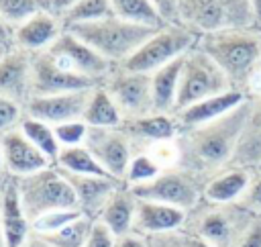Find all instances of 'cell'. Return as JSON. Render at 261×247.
Segmentation results:
<instances>
[{
  "mask_svg": "<svg viewBox=\"0 0 261 247\" xmlns=\"http://www.w3.org/2000/svg\"><path fill=\"white\" fill-rule=\"evenodd\" d=\"M247 110L249 100H243L239 106L210 122L179 129V167L208 182L222 167L230 165Z\"/></svg>",
  "mask_w": 261,
  "mask_h": 247,
  "instance_id": "obj_1",
  "label": "cell"
},
{
  "mask_svg": "<svg viewBox=\"0 0 261 247\" xmlns=\"http://www.w3.org/2000/svg\"><path fill=\"white\" fill-rule=\"evenodd\" d=\"M196 47L218 63L234 90H241L247 76L261 65V27L206 33L198 37Z\"/></svg>",
  "mask_w": 261,
  "mask_h": 247,
  "instance_id": "obj_2",
  "label": "cell"
},
{
  "mask_svg": "<svg viewBox=\"0 0 261 247\" xmlns=\"http://www.w3.org/2000/svg\"><path fill=\"white\" fill-rule=\"evenodd\" d=\"M255 216L257 214L241 202L220 204L202 198L192 210L186 212L181 229L206 239L214 247H237L239 239L255 220Z\"/></svg>",
  "mask_w": 261,
  "mask_h": 247,
  "instance_id": "obj_3",
  "label": "cell"
},
{
  "mask_svg": "<svg viewBox=\"0 0 261 247\" xmlns=\"http://www.w3.org/2000/svg\"><path fill=\"white\" fill-rule=\"evenodd\" d=\"M67 31L80 37L114 65H122L157 29L128 22L118 16H108L94 22L71 24L67 27Z\"/></svg>",
  "mask_w": 261,
  "mask_h": 247,
  "instance_id": "obj_4",
  "label": "cell"
},
{
  "mask_svg": "<svg viewBox=\"0 0 261 247\" xmlns=\"http://www.w3.org/2000/svg\"><path fill=\"white\" fill-rule=\"evenodd\" d=\"M177 22L198 37L224 29L259 27L249 0H179Z\"/></svg>",
  "mask_w": 261,
  "mask_h": 247,
  "instance_id": "obj_5",
  "label": "cell"
},
{
  "mask_svg": "<svg viewBox=\"0 0 261 247\" xmlns=\"http://www.w3.org/2000/svg\"><path fill=\"white\" fill-rule=\"evenodd\" d=\"M14 180H16L22 208L31 220L49 210L77 208L73 188L57 165H49L45 169H39L35 174L14 178Z\"/></svg>",
  "mask_w": 261,
  "mask_h": 247,
  "instance_id": "obj_6",
  "label": "cell"
},
{
  "mask_svg": "<svg viewBox=\"0 0 261 247\" xmlns=\"http://www.w3.org/2000/svg\"><path fill=\"white\" fill-rule=\"evenodd\" d=\"M228 90H234V88L226 78V73L218 67V63L210 55H206L200 47H192L181 59L175 112L198 100H204Z\"/></svg>",
  "mask_w": 261,
  "mask_h": 247,
  "instance_id": "obj_7",
  "label": "cell"
},
{
  "mask_svg": "<svg viewBox=\"0 0 261 247\" xmlns=\"http://www.w3.org/2000/svg\"><path fill=\"white\" fill-rule=\"evenodd\" d=\"M198 35L179 22H165L159 27L120 67L130 71L151 73L173 59L186 55L192 47H196Z\"/></svg>",
  "mask_w": 261,
  "mask_h": 247,
  "instance_id": "obj_8",
  "label": "cell"
},
{
  "mask_svg": "<svg viewBox=\"0 0 261 247\" xmlns=\"http://www.w3.org/2000/svg\"><path fill=\"white\" fill-rule=\"evenodd\" d=\"M204 186L206 182L181 167L163 169L157 178H153L147 184L128 186L137 198L163 202L169 206H177L181 210H192L202 198H204Z\"/></svg>",
  "mask_w": 261,
  "mask_h": 247,
  "instance_id": "obj_9",
  "label": "cell"
},
{
  "mask_svg": "<svg viewBox=\"0 0 261 247\" xmlns=\"http://www.w3.org/2000/svg\"><path fill=\"white\" fill-rule=\"evenodd\" d=\"M47 51L55 57V61L61 67H65L73 73H80L84 78H90L100 86H104V82L110 78V73L116 67H120V65H114L112 61H108L106 57H102L96 49H92L88 43H84L80 37H75L67 29L57 37V41Z\"/></svg>",
  "mask_w": 261,
  "mask_h": 247,
  "instance_id": "obj_10",
  "label": "cell"
},
{
  "mask_svg": "<svg viewBox=\"0 0 261 247\" xmlns=\"http://www.w3.org/2000/svg\"><path fill=\"white\" fill-rule=\"evenodd\" d=\"M104 88L112 96L124 120L155 112L151 73L116 67L110 73V78L104 82Z\"/></svg>",
  "mask_w": 261,
  "mask_h": 247,
  "instance_id": "obj_11",
  "label": "cell"
},
{
  "mask_svg": "<svg viewBox=\"0 0 261 247\" xmlns=\"http://www.w3.org/2000/svg\"><path fill=\"white\" fill-rule=\"evenodd\" d=\"M84 145L90 149V153L110 178L124 184L135 149L122 127H88Z\"/></svg>",
  "mask_w": 261,
  "mask_h": 247,
  "instance_id": "obj_12",
  "label": "cell"
},
{
  "mask_svg": "<svg viewBox=\"0 0 261 247\" xmlns=\"http://www.w3.org/2000/svg\"><path fill=\"white\" fill-rule=\"evenodd\" d=\"M31 61H33V96H47V94L73 92V90H92L100 86L90 78H84L80 73H73L61 67L49 51L31 53Z\"/></svg>",
  "mask_w": 261,
  "mask_h": 247,
  "instance_id": "obj_13",
  "label": "cell"
},
{
  "mask_svg": "<svg viewBox=\"0 0 261 247\" xmlns=\"http://www.w3.org/2000/svg\"><path fill=\"white\" fill-rule=\"evenodd\" d=\"M94 90V88H92ZM92 90H73L47 96H33L24 104V114L49 125H61L69 120H84V112Z\"/></svg>",
  "mask_w": 261,
  "mask_h": 247,
  "instance_id": "obj_14",
  "label": "cell"
},
{
  "mask_svg": "<svg viewBox=\"0 0 261 247\" xmlns=\"http://www.w3.org/2000/svg\"><path fill=\"white\" fill-rule=\"evenodd\" d=\"M0 149L4 157V171L10 178H22L55 165L33 141L20 133V129H12L0 135Z\"/></svg>",
  "mask_w": 261,
  "mask_h": 247,
  "instance_id": "obj_15",
  "label": "cell"
},
{
  "mask_svg": "<svg viewBox=\"0 0 261 247\" xmlns=\"http://www.w3.org/2000/svg\"><path fill=\"white\" fill-rule=\"evenodd\" d=\"M0 96L27 104L33 96V61L31 53L8 47L0 57Z\"/></svg>",
  "mask_w": 261,
  "mask_h": 247,
  "instance_id": "obj_16",
  "label": "cell"
},
{
  "mask_svg": "<svg viewBox=\"0 0 261 247\" xmlns=\"http://www.w3.org/2000/svg\"><path fill=\"white\" fill-rule=\"evenodd\" d=\"M63 31L65 27L57 16L39 8L37 12H33L29 18H24L20 24L12 29L10 47H18L29 53L47 51Z\"/></svg>",
  "mask_w": 261,
  "mask_h": 247,
  "instance_id": "obj_17",
  "label": "cell"
},
{
  "mask_svg": "<svg viewBox=\"0 0 261 247\" xmlns=\"http://www.w3.org/2000/svg\"><path fill=\"white\" fill-rule=\"evenodd\" d=\"M63 174L73 188L80 212L86 216H92V218L100 216L102 208L106 206V202L110 200L114 190L122 184L110 176H82V174H67V171H63Z\"/></svg>",
  "mask_w": 261,
  "mask_h": 247,
  "instance_id": "obj_18",
  "label": "cell"
},
{
  "mask_svg": "<svg viewBox=\"0 0 261 247\" xmlns=\"http://www.w3.org/2000/svg\"><path fill=\"white\" fill-rule=\"evenodd\" d=\"M0 223H2L8 247H20L33 233L31 218L27 216L18 196L16 180L10 176H6L0 188Z\"/></svg>",
  "mask_w": 261,
  "mask_h": 247,
  "instance_id": "obj_19",
  "label": "cell"
},
{
  "mask_svg": "<svg viewBox=\"0 0 261 247\" xmlns=\"http://www.w3.org/2000/svg\"><path fill=\"white\" fill-rule=\"evenodd\" d=\"M120 127L133 141V149H141L149 143L161 139H173L179 135V122L175 120V114H165V112H151L139 118H128L122 120Z\"/></svg>",
  "mask_w": 261,
  "mask_h": 247,
  "instance_id": "obj_20",
  "label": "cell"
},
{
  "mask_svg": "<svg viewBox=\"0 0 261 247\" xmlns=\"http://www.w3.org/2000/svg\"><path fill=\"white\" fill-rule=\"evenodd\" d=\"M186 220V210L177 206H169L155 200L137 198V216H135V231L141 235L153 233H167L179 231Z\"/></svg>",
  "mask_w": 261,
  "mask_h": 247,
  "instance_id": "obj_21",
  "label": "cell"
},
{
  "mask_svg": "<svg viewBox=\"0 0 261 247\" xmlns=\"http://www.w3.org/2000/svg\"><path fill=\"white\" fill-rule=\"evenodd\" d=\"M245 98V94L241 90H228L204 100H198L181 110L175 112V120L179 122V129H188V127H198L204 122H210L222 114H226L228 110H232L234 106H239Z\"/></svg>",
  "mask_w": 261,
  "mask_h": 247,
  "instance_id": "obj_22",
  "label": "cell"
},
{
  "mask_svg": "<svg viewBox=\"0 0 261 247\" xmlns=\"http://www.w3.org/2000/svg\"><path fill=\"white\" fill-rule=\"evenodd\" d=\"M135 216H137V196L126 184H120L106 202V206L102 208L98 220L118 239L135 231Z\"/></svg>",
  "mask_w": 261,
  "mask_h": 247,
  "instance_id": "obj_23",
  "label": "cell"
},
{
  "mask_svg": "<svg viewBox=\"0 0 261 247\" xmlns=\"http://www.w3.org/2000/svg\"><path fill=\"white\" fill-rule=\"evenodd\" d=\"M230 165L249 169H257L261 165V98L249 100V110Z\"/></svg>",
  "mask_w": 261,
  "mask_h": 247,
  "instance_id": "obj_24",
  "label": "cell"
},
{
  "mask_svg": "<svg viewBox=\"0 0 261 247\" xmlns=\"http://www.w3.org/2000/svg\"><path fill=\"white\" fill-rule=\"evenodd\" d=\"M255 169L241 165H226L218 174H214L204 186V198L210 202H239L253 178Z\"/></svg>",
  "mask_w": 261,
  "mask_h": 247,
  "instance_id": "obj_25",
  "label": "cell"
},
{
  "mask_svg": "<svg viewBox=\"0 0 261 247\" xmlns=\"http://www.w3.org/2000/svg\"><path fill=\"white\" fill-rule=\"evenodd\" d=\"M181 59H184V55L173 59L171 63L151 71V90H153L155 112H165V114H173L175 112Z\"/></svg>",
  "mask_w": 261,
  "mask_h": 247,
  "instance_id": "obj_26",
  "label": "cell"
},
{
  "mask_svg": "<svg viewBox=\"0 0 261 247\" xmlns=\"http://www.w3.org/2000/svg\"><path fill=\"white\" fill-rule=\"evenodd\" d=\"M122 120L124 118L118 106L114 104L112 96L106 92V88L104 86L94 88L84 112V122L88 127H120Z\"/></svg>",
  "mask_w": 261,
  "mask_h": 247,
  "instance_id": "obj_27",
  "label": "cell"
},
{
  "mask_svg": "<svg viewBox=\"0 0 261 247\" xmlns=\"http://www.w3.org/2000/svg\"><path fill=\"white\" fill-rule=\"evenodd\" d=\"M55 165L67 174H82V176H108L106 169L96 161L86 145L75 147H61Z\"/></svg>",
  "mask_w": 261,
  "mask_h": 247,
  "instance_id": "obj_28",
  "label": "cell"
},
{
  "mask_svg": "<svg viewBox=\"0 0 261 247\" xmlns=\"http://www.w3.org/2000/svg\"><path fill=\"white\" fill-rule=\"evenodd\" d=\"M18 129H20V133L29 139V141H33L53 163H55V159H57V155H59V151H61V145H59V141H57V135H55V127L53 125H49V122H43V120H39V118H33V116H22V120H20V125H18Z\"/></svg>",
  "mask_w": 261,
  "mask_h": 247,
  "instance_id": "obj_29",
  "label": "cell"
},
{
  "mask_svg": "<svg viewBox=\"0 0 261 247\" xmlns=\"http://www.w3.org/2000/svg\"><path fill=\"white\" fill-rule=\"evenodd\" d=\"M110 4H112L114 16L122 20L153 27V29H159L165 24L151 0H110Z\"/></svg>",
  "mask_w": 261,
  "mask_h": 247,
  "instance_id": "obj_30",
  "label": "cell"
},
{
  "mask_svg": "<svg viewBox=\"0 0 261 247\" xmlns=\"http://www.w3.org/2000/svg\"><path fill=\"white\" fill-rule=\"evenodd\" d=\"M108 16H114L110 0H77L61 16V22L67 29L71 24L94 22V20H102V18H108Z\"/></svg>",
  "mask_w": 261,
  "mask_h": 247,
  "instance_id": "obj_31",
  "label": "cell"
},
{
  "mask_svg": "<svg viewBox=\"0 0 261 247\" xmlns=\"http://www.w3.org/2000/svg\"><path fill=\"white\" fill-rule=\"evenodd\" d=\"M98 218H92V216H86V214H80L77 218H73L71 223H67L63 229H59L57 233L53 235H43L47 237L53 245L57 247H84L92 229H94V223Z\"/></svg>",
  "mask_w": 261,
  "mask_h": 247,
  "instance_id": "obj_32",
  "label": "cell"
},
{
  "mask_svg": "<svg viewBox=\"0 0 261 247\" xmlns=\"http://www.w3.org/2000/svg\"><path fill=\"white\" fill-rule=\"evenodd\" d=\"M163 169L145 153V151H135L126 169V178L124 184L126 186H139V184H147L153 178H157Z\"/></svg>",
  "mask_w": 261,
  "mask_h": 247,
  "instance_id": "obj_33",
  "label": "cell"
},
{
  "mask_svg": "<svg viewBox=\"0 0 261 247\" xmlns=\"http://www.w3.org/2000/svg\"><path fill=\"white\" fill-rule=\"evenodd\" d=\"M135 151H145L161 169H173L179 167V145H177V137L173 139H161L155 143H149L141 149Z\"/></svg>",
  "mask_w": 261,
  "mask_h": 247,
  "instance_id": "obj_34",
  "label": "cell"
},
{
  "mask_svg": "<svg viewBox=\"0 0 261 247\" xmlns=\"http://www.w3.org/2000/svg\"><path fill=\"white\" fill-rule=\"evenodd\" d=\"M82 212L77 208H61V210H49L45 214H39L37 218L31 220V229L33 233L39 235H53L59 229H63L67 223H71L73 218H77Z\"/></svg>",
  "mask_w": 261,
  "mask_h": 247,
  "instance_id": "obj_35",
  "label": "cell"
},
{
  "mask_svg": "<svg viewBox=\"0 0 261 247\" xmlns=\"http://www.w3.org/2000/svg\"><path fill=\"white\" fill-rule=\"evenodd\" d=\"M41 8V0H0V16L14 29Z\"/></svg>",
  "mask_w": 261,
  "mask_h": 247,
  "instance_id": "obj_36",
  "label": "cell"
},
{
  "mask_svg": "<svg viewBox=\"0 0 261 247\" xmlns=\"http://www.w3.org/2000/svg\"><path fill=\"white\" fill-rule=\"evenodd\" d=\"M55 135H57V141L61 147L84 145L86 135H88V125L84 120L61 122V125H55Z\"/></svg>",
  "mask_w": 261,
  "mask_h": 247,
  "instance_id": "obj_37",
  "label": "cell"
},
{
  "mask_svg": "<svg viewBox=\"0 0 261 247\" xmlns=\"http://www.w3.org/2000/svg\"><path fill=\"white\" fill-rule=\"evenodd\" d=\"M24 116V106L6 98V96H0V135L12 131V129H18L20 120Z\"/></svg>",
  "mask_w": 261,
  "mask_h": 247,
  "instance_id": "obj_38",
  "label": "cell"
},
{
  "mask_svg": "<svg viewBox=\"0 0 261 247\" xmlns=\"http://www.w3.org/2000/svg\"><path fill=\"white\" fill-rule=\"evenodd\" d=\"M243 206H247L251 212L255 214H261V169H255L253 171V178L243 194V198L239 200Z\"/></svg>",
  "mask_w": 261,
  "mask_h": 247,
  "instance_id": "obj_39",
  "label": "cell"
},
{
  "mask_svg": "<svg viewBox=\"0 0 261 247\" xmlns=\"http://www.w3.org/2000/svg\"><path fill=\"white\" fill-rule=\"evenodd\" d=\"M149 247H186L184 243V231H167V233H153L145 235Z\"/></svg>",
  "mask_w": 261,
  "mask_h": 247,
  "instance_id": "obj_40",
  "label": "cell"
},
{
  "mask_svg": "<svg viewBox=\"0 0 261 247\" xmlns=\"http://www.w3.org/2000/svg\"><path fill=\"white\" fill-rule=\"evenodd\" d=\"M84 247H116V237L100 220H96Z\"/></svg>",
  "mask_w": 261,
  "mask_h": 247,
  "instance_id": "obj_41",
  "label": "cell"
},
{
  "mask_svg": "<svg viewBox=\"0 0 261 247\" xmlns=\"http://www.w3.org/2000/svg\"><path fill=\"white\" fill-rule=\"evenodd\" d=\"M241 92L245 94L247 100H257V98H261V65H257V67L247 76V80L243 82Z\"/></svg>",
  "mask_w": 261,
  "mask_h": 247,
  "instance_id": "obj_42",
  "label": "cell"
},
{
  "mask_svg": "<svg viewBox=\"0 0 261 247\" xmlns=\"http://www.w3.org/2000/svg\"><path fill=\"white\" fill-rule=\"evenodd\" d=\"M237 247H261V214L255 216V220L239 239Z\"/></svg>",
  "mask_w": 261,
  "mask_h": 247,
  "instance_id": "obj_43",
  "label": "cell"
},
{
  "mask_svg": "<svg viewBox=\"0 0 261 247\" xmlns=\"http://www.w3.org/2000/svg\"><path fill=\"white\" fill-rule=\"evenodd\" d=\"M151 2L157 8V12L163 18V22H177V6H179V0H151Z\"/></svg>",
  "mask_w": 261,
  "mask_h": 247,
  "instance_id": "obj_44",
  "label": "cell"
},
{
  "mask_svg": "<svg viewBox=\"0 0 261 247\" xmlns=\"http://www.w3.org/2000/svg\"><path fill=\"white\" fill-rule=\"evenodd\" d=\"M77 0H41V8L51 12L53 16H57L61 20V16L75 4Z\"/></svg>",
  "mask_w": 261,
  "mask_h": 247,
  "instance_id": "obj_45",
  "label": "cell"
},
{
  "mask_svg": "<svg viewBox=\"0 0 261 247\" xmlns=\"http://www.w3.org/2000/svg\"><path fill=\"white\" fill-rule=\"evenodd\" d=\"M116 247H149V243H147V237L145 235L133 231L128 235L118 237L116 239Z\"/></svg>",
  "mask_w": 261,
  "mask_h": 247,
  "instance_id": "obj_46",
  "label": "cell"
},
{
  "mask_svg": "<svg viewBox=\"0 0 261 247\" xmlns=\"http://www.w3.org/2000/svg\"><path fill=\"white\" fill-rule=\"evenodd\" d=\"M20 247H57V245H53L47 237H43V235H39V233H31L29 239H27Z\"/></svg>",
  "mask_w": 261,
  "mask_h": 247,
  "instance_id": "obj_47",
  "label": "cell"
},
{
  "mask_svg": "<svg viewBox=\"0 0 261 247\" xmlns=\"http://www.w3.org/2000/svg\"><path fill=\"white\" fill-rule=\"evenodd\" d=\"M184 231V229H181ZM184 243H186V247H214L212 243H208L206 239H202V237H198V235H192V233H186L184 231Z\"/></svg>",
  "mask_w": 261,
  "mask_h": 247,
  "instance_id": "obj_48",
  "label": "cell"
},
{
  "mask_svg": "<svg viewBox=\"0 0 261 247\" xmlns=\"http://www.w3.org/2000/svg\"><path fill=\"white\" fill-rule=\"evenodd\" d=\"M0 41L8 47H10V41H12V27L2 16H0Z\"/></svg>",
  "mask_w": 261,
  "mask_h": 247,
  "instance_id": "obj_49",
  "label": "cell"
},
{
  "mask_svg": "<svg viewBox=\"0 0 261 247\" xmlns=\"http://www.w3.org/2000/svg\"><path fill=\"white\" fill-rule=\"evenodd\" d=\"M249 4L253 6V12H255V18H257V24L261 27V0H249Z\"/></svg>",
  "mask_w": 261,
  "mask_h": 247,
  "instance_id": "obj_50",
  "label": "cell"
},
{
  "mask_svg": "<svg viewBox=\"0 0 261 247\" xmlns=\"http://www.w3.org/2000/svg\"><path fill=\"white\" fill-rule=\"evenodd\" d=\"M0 247H8V243H6V235H4V229H2V223H0Z\"/></svg>",
  "mask_w": 261,
  "mask_h": 247,
  "instance_id": "obj_51",
  "label": "cell"
},
{
  "mask_svg": "<svg viewBox=\"0 0 261 247\" xmlns=\"http://www.w3.org/2000/svg\"><path fill=\"white\" fill-rule=\"evenodd\" d=\"M0 176H6V171H4V157H2V149H0Z\"/></svg>",
  "mask_w": 261,
  "mask_h": 247,
  "instance_id": "obj_52",
  "label": "cell"
},
{
  "mask_svg": "<svg viewBox=\"0 0 261 247\" xmlns=\"http://www.w3.org/2000/svg\"><path fill=\"white\" fill-rule=\"evenodd\" d=\"M6 49H8V47H0V57L4 55V51H6Z\"/></svg>",
  "mask_w": 261,
  "mask_h": 247,
  "instance_id": "obj_53",
  "label": "cell"
},
{
  "mask_svg": "<svg viewBox=\"0 0 261 247\" xmlns=\"http://www.w3.org/2000/svg\"><path fill=\"white\" fill-rule=\"evenodd\" d=\"M4 180H6V176H0V188H2V184H4Z\"/></svg>",
  "mask_w": 261,
  "mask_h": 247,
  "instance_id": "obj_54",
  "label": "cell"
},
{
  "mask_svg": "<svg viewBox=\"0 0 261 247\" xmlns=\"http://www.w3.org/2000/svg\"><path fill=\"white\" fill-rule=\"evenodd\" d=\"M0 47H8V45H4V43H2V41H0Z\"/></svg>",
  "mask_w": 261,
  "mask_h": 247,
  "instance_id": "obj_55",
  "label": "cell"
},
{
  "mask_svg": "<svg viewBox=\"0 0 261 247\" xmlns=\"http://www.w3.org/2000/svg\"><path fill=\"white\" fill-rule=\"evenodd\" d=\"M257 169H261V165H259V167H257Z\"/></svg>",
  "mask_w": 261,
  "mask_h": 247,
  "instance_id": "obj_56",
  "label": "cell"
}]
</instances>
